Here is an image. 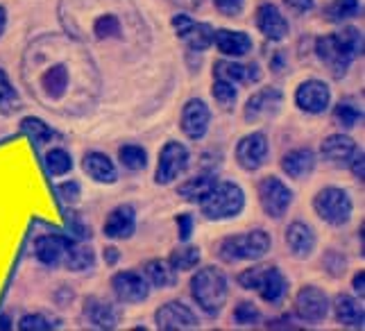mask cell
<instances>
[{
  "label": "cell",
  "instance_id": "cell-25",
  "mask_svg": "<svg viewBox=\"0 0 365 331\" xmlns=\"http://www.w3.org/2000/svg\"><path fill=\"white\" fill-rule=\"evenodd\" d=\"M213 44L220 50L225 57H245L252 53V36L247 32H241V30H216L213 32Z\"/></svg>",
  "mask_w": 365,
  "mask_h": 331
},
{
  "label": "cell",
  "instance_id": "cell-46",
  "mask_svg": "<svg viewBox=\"0 0 365 331\" xmlns=\"http://www.w3.org/2000/svg\"><path fill=\"white\" fill-rule=\"evenodd\" d=\"M175 223H178V236H180V243H188L193 236V225H195V218L191 213H180L178 218H175Z\"/></svg>",
  "mask_w": 365,
  "mask_h": 331
},
{
  "label": "cell",
  "instance_id": "cell-19",
  "mask_svg": "<svg viewBox=\"0 0 365 331\" xmlns=\"http://www.w3.org/2000/svg\"><path fill=\"white\" fill-rule=\"evenodd\" d=\"M82 315H84V320L96 329H116L120 325L123 311L116 307V304L91 295L84 300Z\"/></svg>",
  "mask_w": 365,
  "mask_h": 331
},
{
  "label": "cell",
  "instance_id": "cell-7",
  "mask_svg": "<svg viewBox=\"0 0 365 331\" xmlns=\"http://www.w3.org/2000/svg\"><path fill=\"white\" fill-rule=\"evenodd\" d=\"M313 211L322 223L331 227H343L351 220L354 202H351L349 190L341 186H324L313 198Z\"/></svg>",
  "mask_w": 365,
  "mask_h": 331
},
{
  "label": "cell",
  "instance_id": "cell-37",
  "mask_svg": "<svg viewBox=\"0 0 365 331\" xmlns=\"http://www.w3.org/2000/svg\"><path fill=\"white\" fill-rule=\"evenodd\" d=\"M21 130H23L25 134H28L36 146H43V143H48V141H50V138H55V136H57V132L53 130V127H48L43 121L34 118V116L23 118Z\"/></svg>",
  "mask_w": 365,
  "mask_h": 331
},
{
  "label": "cell",
  "instance_id": "cell-18",
  "mask_svg": "<svg viewBox=\"0 0 365 331\" xmlns=\"http://www.w3.org/2000/svg\"><path fill=\"white\" fill-rule=\"evenodd\" d=\"M282 103H284L282 91H277V88H261V91H257L245 103L243 118L247 123H259V121H266V118H274L277 113H279V109H282Z\"/></svg>",
  "mask_w": 365,
  "mask_h": 331
},
{
  "label": "cell",
  "instance_id": "cell-47",
  "mask_svg": "<svg viewBox=\"0 0 365 331\" xmlns=\"http://www.w3.org/2000/svg\"><path fill=\"white\" fill-rule=\"evenodd\" d=\"M213 5H216V9L220 11L222 16L234 19V16H238L243 11L245 0H213Z\"/></svg>",
  "mask_w": 365,
  "mask_h": 331
},
{
  "label": "cell",
  "instance_id": "cell-45",
  "mask_svg": "<svg viewBox=\"0 0 365 331\" xmlns=\"http://www.w3.org/2000/svg\"><path fill=\"white\" fill-rule=\"evenodd\" d=\"M57 195L61 198V202H66V205H75V202L80 200L82 195V186L78 182H64L57 186Z\"/></svg>",
  "mask_w": 365,
  "mask_h": 331
},
{
  "label": "cell",
  "instance_id": "cell-15",
  "mask_svg": "<svg viewBox=\"0 0 365 331\" xmlns=\"http://www.w3.org/2000/svg\"><path fill=\"white\" fill-rule=\"evenodd\" d=\"M209 125H211V109L207 107L205 100L191 98L182 107V116H180V127L184 136L191 138V141H202L209 132Z\"/></svg>",
  "mask_w": 365,
  "mask_h": 331
},
{
  "label": "cell",
  "instance_id": "cell-33",
  "mask_svg": "<svg viewBox=\"0 0 365 331\" xmlns=\"http://www.w3.org/2000/svg\"><path fill=\"white\" fill-rule=\"evenodd\" d=\"M200 259H202V252H200V248H195V245H186V243H184V245H180L178 250H173V252H170L168 263H170L178 273H188V270L197 268Z\"/></svg>",
  "mask_w": 365,
  "mask_h": 331
},
{
  "label": "cell",
  "instance_id": "cell-51",
  "mask_svg": "<svg viewBox=\"0 0 365 331\" xmlns=\"http://www.w3.org/2000/svg\"><path fill=\"white\" fill-rule=\"evenodd\" d=\"M103 252H105L103 257H105V263H107V265H116V263H118L120 252H118L116 248H105Z\"/></svg>",
  "mask_w": 365,
  "mask_h": 331
},
{
  "label": "cell",
  "instance_id": "cell-40",
  "mask_svg": "<svg viewBox=\"0 0 365 331\" xmlns=\"http://www.w3.org/2000/svg\"><path fill=\"white\" fill-rule=\"evenodd\" d=\"M361 121H363V111L359 107H354V105H349V103H341L334 109V123L345 127V130L356 127Z\"/></svg>",
  "mask_w": 365,
  "mask_h": 331
},
{
  "label": "cell",
  "instance_id": "cell-6",
  "mask_svg": "<svg viewBox=\"0 0 365 331\" xmlns=\"http://www.w3.org/2000/svg\"><path fill=\"white\" fill-rule=\"evenodd\" d=\"M207 220L220 223L238 218L245 209V190L236 182H216L209 193L197 202Z\"/></svg>",
  "mask_w": 365,
  "mask_h": 331
},
{
  "label": "cell",
  "instance_id": "cell-11",
  "mask_svg": "<svg viewBox=\"0 0 365 331\" xmlns=\"http://www.w3.org/2000/svg\"><path fill=\"white\" fill-rule=\"evenodd\" d=\"M236 163L241 166L245 173H257L270 159V143L266 132H250L245 134L241 141L236 143L234 150Z\"/></svg>",
  "mask_w": 365,
  "mask_h": 331
},
{
  "label": "cell",
  "instance_id": "cell-30",
  "mask_svg": "<svg viewBox=\"0 0 365 331\" xmlns=\"http://www.w3.org/2000/svg\"><path fill=\"white\" fill-rule=\"evenodd\" d=\"M143 275L148 279V284L155 286V288L166 290V288L178 286V270H175L168 261H161V259L148 261L145 268H143Z\"/></svg>",
  "mask_w": 365,
  "mask_h": 331
},
{
  "label": "cell",
  "instance_id": "cell-8",
  "mask_svg": "<svg viewBox=\"0 0 365 331\" xmlns=\"http://www.w3.org/2000/svg\"><path fill=\"white\" fill-rule=\"evenodd\" d=\"M257 195L263 213L272 220H282L293 207V188L277 175H268L259 180L257 184Z\"/></svg>",
  "mask_w": 365,
  "mask_h": 331
},
{
  "label": "cell",
  "instance_id": "cell-44",
  "mask_svg": "<svg viewBox=\"0 0 365 331\" xmlns=\"http://www.w3.org/2000/svg\"><path fill=\"white\" fill-rule=\"evenodd\" d=\"M57 322L53 317H48L43 313H30V315H23L21 322H19V329L23 331H46V329H55Z\"/></svg>",
  "mask_w": 365,
  "mask_h": 331
},
{
  "label": "cell",
  "instance_id": "cell-24",
  "mask_svg": "<svg viewBox=\"0 0 365 331\" xmlns=\"http://www.w3.org/2000/svg\"><path fill=\"white\" fill-rule=\"evenodd\" d=\"M82 168L98 184H116L118 182L116 163L111 161L109 155H105V152H98V150L86 152L82 159Z\"/></svg>",
  "mask_w": 365,
  "mask_h": 331
},
{
  "label": "cell",
  "instance_id": "cell-34",
  "mask_svg": "<svg viewBox=\"0 0 365 331\" xmlns=\"http://www.w3.org/2000/svg\"><path fill=\"white\" fill-rule=\"evenodd\" d=\"M118 161H120V166L125 170H132V173L145 170L148 152H145L143 146H138V143H125L118 150Z\"/></svg>",
  "mask_w": 365,
  "mask_h": 331
},
{
  "label": "cell",
  "instance_id": "cell-4",
  "mask_svg": "<svg viewBox=\"0 0 365 331\" xmlns=\"http://www.w3.org/2000/svg\"><path fill=\"white\" fill-rule=\"evenodd\" d=\"M191 297L200 307V311L207 313L209 317H216L222 313L225 304L230 300V282L216 265H205L191 277Z\"/></svg>",
  "mask_w": 365,
  "mask_h": 331
},
{
  "label": "cell",
  "instance_id": "cell-23",
  "mask_svg": "<svg viewBox=\"0 0 365 331\" xmlns=\"http://www.w3.org/2000/svg\"><path fill=\"white\" fill-rule=\"evenodd\" d=\"M279 166H282L284 175H288L295 182H302V180H307V177H311L313 170H316L318 157L311 148H295L291 152H286Z\"/></svg>",
  "mask_w": 365,
  "mask_h": 331
},
{
  "label": "cell",
  "instance_id": "cell-2",
  "mask_svg": "<svg viewBox=\"0 0 365 331\" xmlns=\"http://www.w3.org/2000/svg\"><path fill=\"white\" fill-rule=\"evenodd\" d=\"M59 21L68 36L84 46H118L143 53L150 30L132 0H61Z\"/></svg>",
  "mask_w": 365,
  "mask_h": 331
},
{
  "label": "cell",
  "instance_id": "cell-5",
  "mask_svg": "<svg viewBox=\"0 0 365 331\" xmlns=\"http://www.w3.org/2000/svg\"><path fill=\"white\" fill-rule=\"evenodd\" d=\"M272 248V236L266 229H252V232L234 234L222 238L216 248V257L222 263H238V261H261Z\"/></svg>",
  "mask_w": 365,
  "mask_h": 331
},
{
  "label": "cell",
  "instance_id": "cell-27",
  "mask_svg": "<svg viewBox=\"0 0 365 331\" xmlns=\"http://www.w3.org/2000/svg\"><path fill=\"white\" fill-rule=\"evenodd\" d=\"M288 288H291V284H288L286 275L277 268V265H268L266 275H263V282H261L257 292L261 295L263 302L270 304V307H279V304L288 295Z\"/></svg>",
  "mask_w": 365,
  "mask_h": 331
},
{
  "label": "cell",
  "instance_id": "cell-17",
  "mask_svg": "<svg viewBox=\"0 0 365 331\" xmlns=\"http://www.w3.org/2000/svg\"><path fill=\"white\" fill-rule=\"evenodd\" d=\"M286 248L288 252L293 254L295 259L304 261L311 259L313 252L318 248V234L309 223L304 220H293L291 225L286 227Z\"/></svg>",
  "mask_w": 365,
  "mask_h": 331
},
{
  "label": "cell",
  "instance_id": "cell-22",
  "mask_svg": "<svg viewBox=\"0 0 365 331\" xmlns=\"http://www.w3.org/2000/svg\"><path fill=\"white\" fill-rule=\"evenodd\" d=\"M103 232L111 240H128L136 232V209L132 205H118L111 209L103 225Z\"/></svg>",
  "mask_w": 365,
  "mask_h": 331
},
{
  "label": "cell",
  "instance_id": "cell-9",
  "mask_svg": "<svg viewBox=\"0 0 365 331\" xmlns=\"http://www.w3.org/2000/svg\"><path fill=\"white\" fill-rule=\"evenodd\" d=\"M293 307H295V315L299 317L302 322L318 325V322L327 320V315H329L331 300L320 286L307 284V286H302L297 290Z\"/></svg>",
  "mask_w": 365,
  "mask_h": 331
},
{
  "label": "cell",
  "instance_id": "cell-35",
  "mask_svg": "<svg viewBox=\"0 0 365 331\" xmlns=\"http://www.w3.org/2000/svg\"><path fill=\"white\" fill-rule=\"evenodd\" d=\"M21 109V96L14 86H11L7 73L0 68V113L3 116H11Z\"/></svg>",
  "mask_w": 365,
  "mask_h": 331
},
{
  "label": "cell",
  "instance_id": "cell-39",
  "mask_svg": "<svg viewBox=\"0 0 365 331\" xmlns=\"http://www.w3.org/2000/svg\"><path fill=\"white\" fill-rule=\"evenodd\" d=\"M211 96H213V100L218 103V107H222L225 111H230V109L236 105V98H238L236 84H232V82H227V80H213Z\"/></svg>",
  "mask_w": 365,
  "mask_h": 331
},
{
  "label": "cell",
  "instance_id": "cell-49",
  "mask_svg": "<svg viewBox=\"0 0 365 331\" xmlns=\"http://www.w3.org/2000/svg\"><path fill=\"white\" fill-rule=\"evenodd\" d=\"M363 159H365V155H363V150L359 152H354V157H351L347 163H349V168H351V175L356 177L359 182H363V177H365V170H363Z\"/></svg>",
  "mask_w": 365,
  "mask_h": 331
},
{
  "label": "cell",
  "instance_id": "cell-32",
  "mask_svg": "<svg viewBox=\"0 0 365 331\" xmlns=\"http://www.w3.org/2000/svg\"><path fill=\"white\" fill-rule=\"evenodd\" d=\"M64 265L73 273H84L96 265V252L91 245L86 243H71V248L66 250V257H64Z\"/></svg>",
  "mask_w": 365,
  "mask_h": 331
},
{
  "label": "cell",
  "instance_id": "cell-54",
  "mask_svg": "<svg viewBox=\"0 0 365 331\" xmlns=\"http://www.w3.org/2000/svg\"><path fill=\"white\" fill-rule=\"evenodd\" d=\"M5 25H7V11L5 7H0V34L5 32Z\"/></svg>",
  "mask_w": 365,
  "mask_h": 331
},
{
  "label": "cell",
  "instance_id": "cell-48",
  "mask_svg": "<svg viewBox=\"0 0 365 331\" xmlns=\"http://www.w3.org/2000/svg\"><path fill=\"white\" fill-rule=\"evenodd\" d=\"M284 5L291 9L293 14H307V11H311L313 7H316L313 0H284Z\"/></svg>",
  "mask_w": 365,
  "mask_h": 331
},
{
  "label": "cell",
  "instance_id": "cell-41",
  "mask_svg": "<svg viewBox=\"0 0 365 331\" xmlns=\"http://www.w3.org/2000/svg\"><path fill=\"white\" fill-rule=\"evenodd\" d=\"M232 320L238 325V327H252L261 320V311L255 302H241L238 307L234 309V315Z\"/></svg>",
  "mask_w": 365,
  "mask_h": 331
},
{
  "label": "cell",
  "instance_id": "cell-36",
  "mask_svg": "<svg viewBox=\"0 0 365 331\" xmlns=\"http://www.w3.org/2000/svg\"><path fill=\"white\" fill-rule=\"evenodd\" d=\"M46 170L53 177H64L73 170V157L64 148H53L46 152Z\"/></svg>",
  "mask_w": 365,
  "mask_h": 331
},
{
  "label": "cell",
  "instance_id": "cell-14",
  "mask_svg": "<svg viewBox=\"0 0 365 331\" xmlns=\"http://www.w3.org/2000/svg\"><path fill=\"white\" fill-rule=\"evenodd\" d=\"M295 105L299 111L320 116L331 107V88L322 80H307L297 86L295 91Z\"/></svg>",
  "mask_w": 365,
  "mask_h": 331
},
{
  "label": "cell",
  "instance_id": "cell-12",
  "mask_svg": "<svg viewBox=\"0 0 365 331\" xmlns=\"http://www.w3.org/2000/svg\"><path fill=\"white\" fill-rule=\"evenodd\" d=\"M111 292L120 304H141L150 297V284L143 273L120 270L111 277Z\"/></svg>",
  "mask_w": 365,
  "mask_h": 331
},
{
  "label": "cell",
  "instance_id": "cell-26",
  "mask_svg": "<svg viewBox=\"0 0 365 331\" xmlns=\"http://www.w3.org/2000/svg\"><path fill=\"white\" fill-rule=\"evenodd\" d=\"M213 80H227L232 84H241V82H259L261 80V71L257 63H250V66H243L238 61H230V59H220L213 63Z\"/></svg>",
  "mask_w": 365,
  "mask_h": 331
},
{
  "label": "cell",
  "instance_id": "cell-53",
  "mask_svg": "<svg viewBox=\"0 0 365 331\" xmlns=\"http://www.w3.org/2000/svg\"><path fill=\"white\" fill-rule=\"evenodd\" d=\"M173 3H178L182 7H200L202 5V0H173Z\"/></svg>",
  "mask_w": 365,
  "mask_h": 331
},
{
  "label": "cell",
  "instance_id": "cell-16",
  "mask_svg": "<svg viewBox=\"0 0 365 331\" xmlns=\"http://www.w3.org/2000/svg\"><path fill=\"white\" fill-rule=\"evenodd\" d=\"M173 28L180 39L191 50H195V53L207 50L213 44V32H216L209 23H197L186 14L173 16Z\"/></svg>",
  "mask_w": 365,
  "mask_h": 331
},
{
  "label": "cell",
  "instance_id": "cell-43",
  "mask_svg": "<svg viewBox=\"0 0 365 331\" xmlns=\"http://www.w3.org/2000/svg\"><path fill=\"white\" fill-rule=\"evenodd\" d=\"M322 265H324L327 275L334 277V279H341L347 273V259L343 257L341 252H336V250H329V252L324 254Z\"/></svg>",
  "mask_w": 365,
  "mask_h": 331
},
{
  "label": "cell",
  "instance_id": "cell-3",
  "mask_svg": "<svg viewBox=\"0 0 365 331\" xmlns=\"http://www.w3.org/2000/svg\"><path fill=\"white\" fill-rule=\"evenodd\" d=\"M316 53L334 78H345L351 61L363 55V34L356 28H343L336 34H324L316 41Z\"/></svg>",
  "mask_w": 365,
  "mask_h": 331
},
{
  "label": "cell",
  "instance_id": "cell-13",
  "mask_svg": "<svg viewBox=\"0 0 365 331\" xmlns=\"http://www.w3.org/2000/svg\"><path fill=\"white\" fill-rule=\"evenodd\" d=\"M155 325L161 331H184V329H197L200 320L191 307H186L180 300H173L161 304L155 311Z\"/></svg>",
  "mask_w": 365,
  "mask_h": 331
},
{
  "label": "cell",
  "instance_id": "cell-10",
  "mask_svg": "<svg viewBox=\"0 0 365 331\" xmlns=\"http://www.w3.org/2000/svg\"><path fill=\"white\" fill-rule=\"evenodd\" d=\"M188 163H191V155L184 143L180 141H168L159 152V161H157V173H155V182L159 186H168L175 180L188 170Z\"/></svg>",
  "mask_w": 365,
  "mask_h": 331
},
{
  "label": "cell",
  "instance_id": "cell-52",
  "mask_svg": "<svg viewBox=\"0 0 365 331\" xmlns=\"http://www.w3.org/2000/svg\"><path fill=\"white\" fill-rule=\"evenodd\" d=\"M268 327H270V329H277V327H282V329H284V327H293V325H291V317H282V320H270Z\"/></svg>",
  "mask_w": 365,
  "mask_h": 331
},
{
  "label": "cell",
  "instance_id": "cell-21",
  "mask_svg": "<svg viewBox=\"0 0 365 331\" xmlns=\"http://www.w3.org/2000/svg\"><path fill=\"white\" fill-rule=\"evenodd\" d=\"M257 28L270 41H282L291 32V25H288L286 16L272 3H261L257 7Z\"/></svg>",
  "mask_w": 365,
  "mask_h": 331
},
{
  "label": "cell",
  "instance_id": "cell-42",
  "mask_svg": "<svg viewBox=\"0 0 365 331\" xmlns=\"http://www.w3.org/2000/svg\"><path fill=\"white\" fill-rule=\"evenodd\" d=\"M268 265H252V268H245L241 275L236 277L238 286L243 290H259L261 282H263V275H266Z\"/></svg>",
  "mask_w": 365,
  "mask_h": 331
},
{
  "label": "cell",
  "instance_id": "cell-29",
  "mask_svg": "<svg viewBox=\"0 0 365 331\" xmlns=\"http://www.w3.org/2000/svg\"><path fill=\"white\" fill-rule=\"evenodd\" d=\"M334 317L338 325L343 327H349V329H361L363 322H365V315H363V307L361 304L351 297V295H345V292H341V295L334 297Z\"/></svg>",
  "mask_w": 365,
  "mask_h": 331
},
{
  "label": "cell",
  "instance_id": "cell-20",
  "mask_svg": "<svg viewBox=\"0 0 365 331\" xmlns=\"http://www.w3.org/2000/svg\"><path fill=\"white\" fill-rule=\"evenodd\" d=\"M73 238L71 236H61V234H46L39 236L34 243V257L46 268H57V265L64 263L66 250L71 248Z\"/></svg>",
  "mask_w": 365,
  "mask_h": 331
},
{
  "label": "cell",
  "instance_id": "cell-50",
  "mask_svg": "<svg viewBox=\"0 0 365 331\" xmlns=\"http://www.w3.org/2000/svg\"><path fill=\"white\" fill-rule=\"evenodd\" d=\"M363 286H365V273H363V270H359V273L354 275V279H351V288H354L356 295H361V300H363V295H365Z\"/></svg>",
  "mask_w": 365,
  "mask_h": 331
},
{
  "label": "cell",
  "instance_id": "cell-31",
  "mask_svg": "<svg viewBox=\"0 0 365 331\" xmlns=\"http://www.w3.org/2000/svg\"><path fill=\"white\" fill-rule=\"evenodd\" d=\"M216 182H218L216 175H195V177H191V180H184L178 186V195L182 200H186V202H193V205H197V202L213 188V184H216Z\"/></svg>",
  "mask_w": 365,
  "mask_h": 331
},
{
  "label": "cell",
  "instance_id": "cell-28",
  "mask_svg": "<svg viewBox=\"0 0 365 331\" xmlns=\"http://www.w3.org/2000/svg\"><path fill=\"white\" fill-rule=\"evenodd\" d=\"M356 141L347 134H329L320 146V155L331 163H347L356 152Z\"/></svg>",
  "mask_w": 365,
  "mask_h": 331
},
{
  "label": "cell",
  "instance_id": "cell-38",
  "mask_svg": "<svg viewBox=\"0 0 365 331\" xmlns=\"http://www.w3.org/2000/svg\"><path fill=\"white\" fill-rule=\"evenodd\" d=\"M359 11H361L359 0H334V3L324 9V14L331 23H343L347 19L359 16Z\"/></svg>",
  "mask_w": 365,
  "mask_h": 331
},
{
  "label": "cell",
  "instance_id": "cell-1",
  "mask_svg": "<svg viewBox=\"0 0 365 331\" xmlns=\"http://www.w3.org/2000/svg\"><path fill=\"white\" fill-rule=\"evenodd\" d=\"M23 82L41 107L73 118L96 107L103 86L91 48L68 34H46L28 46Z\"/></svg>",
  "mask_w": 365,
  "mask_h": 331
}]
</instances>
